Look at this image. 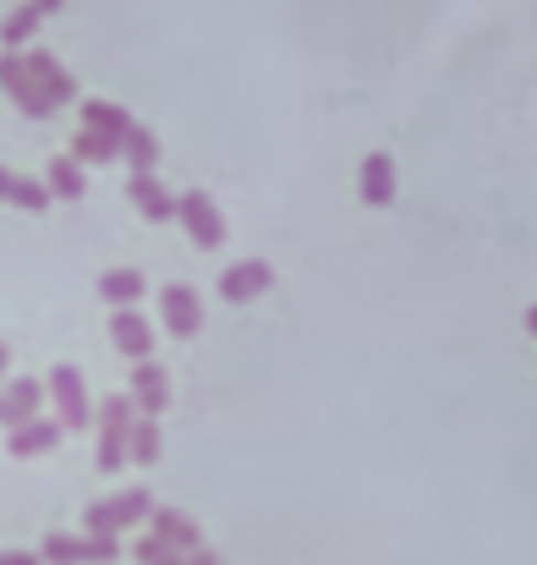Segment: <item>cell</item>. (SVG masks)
Instances as JSON below:
<instances>
[{
	"label": "cell",
	"mask_w": 537,
	"mask_h": 565,
	"mask_svg": "<svg viewBox=\"0 0 537 565\" xmlns=\"http://www.w3.org/2000/svg\"><path fill=\"white\" fill-rule=\"evenodd\" d=\"M132 412H138L132 395H105L99 401V417H94L99 423V472H121L132 461V450H127L132 445V423H138Z\"/></svg>",
	"instance_id": "obj_1"
},
{
	"label": "cell",
	"mask_w": 537,
	"mask_h": 565,
	"mask_svg": "<svg viewBox=\"0 0 537 565\" xmlns=\"http://www.w3.org/2000/svg\"><path fill=\"white\" fill-rule=\"evenodd\" d=\"M39 561L44 565H116L121 561V544H116V539H94V533H83V539H72V533H44Z\"/></svg>",
	"instance_id": "obj_2"
},
{
	"label": "cell",
	"mask_w": 537,
	"mask_h": 565,
	"mask_svg": "<svg viewBox=\"0 0 537 565\" xmlns=\"http://www.w3.org/2000/svg\"><path fill=\"white\" fill-rule=\"evenodd\" d=\"M176 220L181 231L192 236V247H203V253H214V247H225V214L214 209V198L208 192H181L176 198Z\"/></svg>",
	"instance_id": "obj_3"
},
{
	"label": "cell",
	"mask_w": 537,
	"mask_h": 565,
	"mask_svg": "<svg viewBox=\"0 0 537 565\" xmlns=\"http://www.w3.org/2000/svg\"><path fill=\"white\" fill-rule=\"evenodd\" d=\"M0 94H11V99L22 105V116H28V121H50V116H55V105H50V99H44V88L33 83V72H28L22 50H0Z\"/></svg>",
	"instance_id": "obj_4"
},
{
	"label": "cell",
	"mask_w": 537,
	"mask_h": 565,
	"mask_svg": "<svg viewBox=\"0 0 537 565\" xmlns=\"http://www.w3.org/2000/svg\"><path fill=\"white\" fill-rule=\"evenodd\" d=\"M44 390H50V401H55V412H61V428H88V423L99 417V412L88 406V384H83V374H77L72 363L50 369Z\"/></svg>",
	"instance_id": "obj_5"
},
{
	"label": "cell",
	"mask_w": 537,
	"mask_h": 565,
	"mask_svg": "<svg viewBox=\"0 0 537 565\" xmlns=\"http://www.w3.org/2000/svg\"><path fill=\"white\" fill-rule=\"evenodd\" d=\"M22 61H28V72H33V83L44 88V99H50L55 110L77 99V77H72V72H66V66H61V61H55L50 50H33V44H28V50H22Z\"/></svg>",
	"instance_id": "obj_6"
},
{
	"label": "cell",
	"mask_w": 537,
	"mask_h": 565,
	"mask_svg": "<svg viewBox=\"0 0 537 565\" xmlns=\"http://www.w3.org/2000/svg\"><path fill=\"white\" fill-rule=\"evenodd\" d=\"M110 341H116V352L132 358V363H149V358H154V324H149L138 308H116V313H110Z\"/></svg>",
	"instance_id": "obj_7"
},
{
	"label": "cell",
	"mask_w": 537,
	"mask_h": 565,
	"mask_svg": "<svg viewBox=\"0 0 537 565\" xmlns=\"http://www.w3.org/2000/svg\"><path fill=\"white\" fill-rule=\"evenodd\" d=\"M160 319H165V330H171L176 341H192V335L203 330V297H197L192 286H165V291H160Z\"/></svg>",
	"instance_id": "obj_8"
},
{
	"label": "cell",
	"mask_w": 537,
	"mask_h": 565,
	"mask_svg": "<svg viewBox=\"0 0 537 565\" xmlns=\"http://www.w3.org/2000/svg\"><path fill=\"white\" fill-rule=\"evenodd\" d=\"M132 406H138V417H160L165 406H171V374L149 358V363H132Z\"/></svg>",
	"instance_id": "obj_9"
},
{
	"label": "cell",
	"mask_w": 537,
	"mask_h": 565,
	"mask_svg": "<svg viewBox=\"0 0 537 565\" xmlns=\"http://www.w3.org/2000/svg\"><path fill=\"white\" fill-rule=\"evenodd\" d=\"M127 198H132V209H138L149 225H165V220H176V192L165 188L154 171H138V177L127 182Z\"/></svg>",
	"instance_id": "obj_10"
},
{
	"label": "cell",
	"mask_w": 537,
	"mask_h": 565,
	"mask_svg": "<svg viewBox=\"0 0 537 565\" xmlns=\"http://www.w3.org/2000/svg\"><path fill=\"white\" fill-rule=\"evenodd\" d=\"M275 286V269L264 264V258H241V264H230L225 275H219V297L225 302H253V297H264Z\"/></svg>",
	"instance_id": "obj_11"
},
{
	"label": "cell",
	"mask_w": 537,
	"mask_h": 565,
	"mask_svg": "<svg viewBox=\"0 0 537 565\" xmlns=\"http://www.w3.org/2000/svg\"><path fill=\"white\" fill-rule=\"evenodd\" d=\"M28 417H44V384L39 379H6L0 384V428H17Z\"/></svg>",
	"instance_id": "obj_12"
},
{
	"label": "cell",
	"mask_w": 537,
	"mask_h": 565,
	"mask_svg": "<svg viewBox=\"0 0 537 565\" xmlns=\"http://www.w3.org/2000/svg\"><path fill=\"white\" fill-rule=\"evenodd\" d=\"M55 445H61V423H50V417H28V423H17V428H11V439H6V450H11L17 461L50 456Z\"/></svg>",
	"instance_id": "obj_13"
},
{
	"label": "cell",
	"mask_w": 537,
	"mask_h": 565,
	"mask_svg": "<svg viewBox=\"0 0 537 565\" xmlns=\"http://www.w3.org/2000/svg\"><path fill=\"white\" fill-rule=\"evenodd\" d=\"M357 198L367 209H384V203H395V160L389 154H367L357 171Z\"/></svg>",
	"instance_id": "obj_14"
},
{
	"label": "cell",
	"mask_w": 537,
	"mask_h": 565,
	"mask_svg": "<svg viewBox=\"0 0 537 565\" xmlns=\"http://www.w3.org/2000/svg\"><path fill=\"white\" fill-rule=\"evenodd\" d=\"M154 539H160V544H171V550H181V555L203 550L197 522H192L186 511H171V505H154Z\"/></svg>",
	"instance_id": "obj_15"
},
{
	"label": "cell",
	"mask_w": 537,
	"mask_h": 565,
	"mask_svg": "<svg viewBox=\"0 0 537 565\" xmlns=\"http://www.w3.org/2000/svg\"><path fill=\"white\" fill-rule=\"evenodd\" d=\"M39 28H44V11L39 6H11L6 17H0V50H28L33 39H39Z\"/></svg>",
	"instance_id": "obj_16"
},
{
	"label": "cell",
	"mask_w": 537,
	"mask_h": 565,
	"mask_svg": "<svg viewBox=\"0 0 537 565\" xmlns=\"http://www.w3.org/2000/svg\"><path fill=\"white\" fill-rule=\"evenodd\" d=\"M77 116H83V127H88V132L116 138V143L132 132V110H121V105H110V99H83V110H77Z\"/></svg>",
	"instance_id": "obj_17"
},
{
	"label": "cell",
	"mask_w": 537,
	"mask_h": 565,
	"mask_svg": "<svg viewBox=\"0 0 537 565\" xmlns=\"http://www.w3.org/2000/svg\"><path fill=\"white\" fill-rule=\"evenodd\" d=\"M0 203L28 209V214H44V209H50V188H44V182H33V177H17V171H6V166H0Z\"/></svg>",
	"instance_id": "obj_18"
},
{
	"label": "cell",
	"mask_w": 537,
	"mask_h": 565,
	"mask_svg": "<svg viewBox=\"0 0 537 565\" xmlns=\"http://www.w3.org/2000/svg\"><path fill=\"white\" fill-rule=\"evenodd\" d=\"M143 291H149L143 269H105V275H99V297H105L110 308H138Z\"/></svg>",
	"instance_id": "obj_19"
},
{
	"label": "cell",
	"mask_w": 537,
	"mask_h": 565,
	"mask_svg": "<svg viewBox=\"0 0 537 565\" xmlns=\"http://www.w3.org/2000/svg\"><path fill=\"white\" fill-rule=\"evenodd\" d=\"M121 160H127V166H132V177H138V171H160V160H165V154H160V138H154L143 121H132V132L121 138Z\"/></svg>",
	"instance_id": "obj_20"
},
{
	"label": "cell",
	"mask_w": 537,
	"mask_h": 565,
	"mask_svg": "<svg viewBox=\"0 0 537 565\" xmlns=\"http://www.w3.org/2000/svg\"><path fill=\"white\" fill-rule=\"evenodd\" d=\"M44 188H50V198H66V203H77V198L88 192V182H83V166H77L72 154H55V160L44 166Z\"/></svg>",
	"instance_id": "obj_21"
},
{
	"label": "cell",
	"mask_w": 537,
	"mask_h": 565,
	"mask_svg": "<svg viewBox=\"0 0 537 565\" xmlns=\"http://www.w3.org/2000/svg\"><path fill=\"white\" fill-rule=\"evenodd\" d=\"M77 166H110V160H121V143L116 138H99V132H88V127H77V138H72V149H66Z\"/></svg>",
	"instance_id": "obj_22"
},
{
	"label": "cell",
	"mask_w": 537,
	"mask_h": 565,
	"mask_svg": "<svg viewBox=\"0 0 537 565\" xmlns=\"http://www.w3.org/2000/svg\"><path fill=\"white\" fill-rule=\"evenodd\" d=\"M127 450H132V461H138V467H154V461H160V450H165V428H160V417H138V423H132V445H127Z\"/></svg>",
	"instance_id": "obj_23"
},
{
	"label": "cell",
	"mask_w": 537,
	"mask_h": 565,
	"mask_svg": "<svg viewBox=\"0 0 537 565\" xmlns=\"http://www.w3.org/2000/svg\"><path fill=\"white\" fill-rule=\"evenodd\" d=\"M110 511H116L121 527H132V522L154 516V494L149 489H121V494H110Z\"/></svg>",
	"instance_id": "obj_24"
},
{
	"label": "cell",
	"mask_w": 537,
	"mask_h": 565,
	"mask_svg": "<svg viewBox=\"0 0 537 565\" xmlns=\"http://www.w3.org/2000/svg\"><path fill=\"white\" fill-rule=\"evenodd\" d=\"M83 533H94V539H116V533H121V522H116L110 500H99V505H83Z\"/></svg>",
	"instance_id": "obj_25"
},
{
	"label": "cell",
	"mask_w": 537,
	"mask_h": 565,
	"mask_svg": "<svg viewBox=\"0 0 537 565\" xmlns=\"http://www.w3.org/2000/svg\"><path fill=\"white\" fill-rule=\"evenodd\" d=\"M132 555H138V565H186V555L171 550V544H160L154 533H149V539H138V544H132Z\"/></svg>",
	"instance_id": "obj_26"
},
{
	"label": "cell",
	"mask_w": 537,
	"mask_h": 565,
	"mask_svg": "<svg viewBox=\"0 0 537 565\" xmlns=\"http://www.w3.org/2000/svg\"><path fill=\"white\" fill-rule=\"evenodd\" d=\"M0 565H44L33 550H0Z\"/></svg>",
	"instance_id": "obj_27"
},
{
	"label": "cell",
	"mask_w": 537,
	"mask_h": 565,
	"mask_svg": "<svg viewBox=\"0 0 537 565\" xmlns=\"http://www.w3.org/2000/svg\"><path fill=\"white\" fill-rule=\"evenodd\" d=\"M186 565H219V561H214V550H192V555H186Z\"/></svg>",
	"instance_id": "obj_28"
},
{
	"label": "cell",
	"mask_w": 537,
	"mask_h": 565,
	"mask_svg": "<svg viewBox=\"0 0 537 565\" xmlns=\"http://www.w3.org/2000/svg\"><path fill=\"white\" fill-rule=\"evenodd\" d=\"M28 6H39V11H44V17H55V11H61V6H66V0H28Z\"/></svg>",
	"instance_id": "obj_29"
},
{
	"label": "cell",
	"mask_w": 537,
	"mask_h": 565,
	"mask_svg": "<svg viewBox=\"0 0 537 565\" xmlns=\"http://www.w3.org/2000/svg\"><path fill=\"white\" fill-rule=\"evenodd\" d=\"M6 369H11V347L0 341V374H6Z\"/></svg>",
	"instance_id": "obj_30"
},
{
	"label": "cell",
	"mask_w": 537,
	"mask_h": 565,
	"mask_svg": "<svg viewBox=\"0 0 537 565\" xmlns=\"http://www.w3.org/2000/svg\"><path fill=\"white\" fill-rule=\"evenodd\" d=\"M527 335H537V302L527 308Z\"/></svg>",
	"instance_id": "obj_31"
}]
</instances>
